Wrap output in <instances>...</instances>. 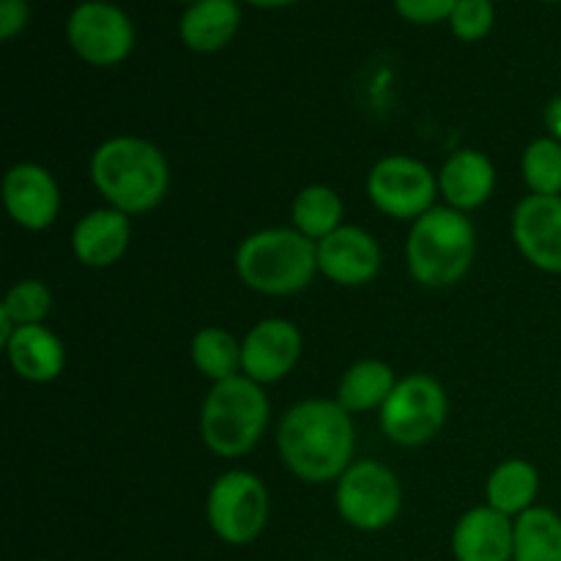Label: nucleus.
Instances as JSON below:
<instances>
[{"label": "nucleus", "instance_id": "nucleus-1", "mask_svg": "<svg viewBox=\"0 0 561 561\" xmlns=\"http://www.w3.org/2000/svg\"><path fill=\"white\" fill-rule=\"evenodd\" d=\"M277 449L296 480L307 485L337 482L354 463V422L337 400H301L279 422Z\"/></svg>", "mask_w": 561, "mask_h": 561}, {"label": "nucleus", "instance_id": "nucleus-33", "mask_svg": "<svg viewBox=\"0 0 561 561\" xmlns=\"http://www.w3.org/2000/svg\"><path fill=\"white\" fill-rule=\"evenodd\" d=\"M542 3H561V0H542Z\"/></svg>", "mask_w": 561, "mask_h": 561}, {"label": "nucleus", "instance_id": "nucleus-8", "mask_svg": "<svg viewBox=\"0 0 561 561\" xmlns=\"http://www.w3.org/2000/svg\"><path fill=\"white\" fill-rule=\"evenodd\" d=\"M334 485V504L351 529L381 531L398 520L403 488L389 466L378 460H354Z\"/></svg>", "mask_w": 561, "mask_h": 561}, {"label": "nucleus", "instance_id": "nucleus-2", "mask_svg": "<svg viewBox=\"0 0 561 561\" xmlns=\"http://www.w3.org/2000/svg\"><path fill=\"white\" fill-rule=\"evenodd\" d=\"M88 173L104 203L129 217L153 211L170 192L168 157L146 137L115 135L99 142Z\"/></svg>", "mask_w": 561, "mask_h": 561}, {"label": "nucleus", "instance_id": "nucleus-15", "mask_svg": "<svg viewBox=\"0 0 561 561\" xmlns=\"http://www.w3.org/2000/svg\"><path fill=\"white\" fill-rule=\"evenodd\" d=\"M131 217L113 206L93 208L71 230V252L88 268H110L129 252Z\"/></svg>", "mask_w": 561, "mask_h": 561}, {"label": "nucleus", "instance_id": "nucleus-24", "mask_svg": "<svg viewBox=\"0 0 561 561\" xmlns=\"http://www.w3.org/2000/svg\"><path fill=\"white\" fill-rule=\"evenodd\" d=\"M190 359L211 383L241 376V343L222 327H203L192 337Z\"/></svg>", "mask_w": 561, "mask_h": 561}, {"label": "nucleus", "instance_id": "nucleus-4", "mask_svg": "<svg viewBox=\"0 0 561 561\" xmlns=\"http://www.w3.org/2000/svg\"><path fill=\"white\" fill-rule=\"evenodd\" d=\"M233 266L255 294L294 296L316 279L318 247L296 228H263L241 241Z\"/></svg>", "mask_w": 561, "mask_h": 561}, {"label": "nucleus", "instance_id": "nucleus-22", "mask_svg": "<svg viewBox=\"0 0 561 561\" xmlns=\"http://www.w3.org/2000/svg\"><path fill=\"white\" fill-rule=\"evenodd\" d=\"M343 197L327 184H310L296 192L290 203V219L294 228L310 241H321L332 236L334 230L343 228Z\"/></svg>", "mask_w": 561, "mask_h": 561}, {"label": "nucleus", "instance_id": "nucleus-3", "mask_svg": "<svg viewBox=\"0 0 561 561\" xmlns=\"http://www.w3.org/2000/svg\"><path fill=\"white\" fill-rule=\"evenodd\" d=\"M477 257V228L469 214L433 206L411 222L405 239V266L422 288H453L469 274Z\"/></svg>", "mask_w": 561, "mask_h": 561}, {"label": "nucleus", "instance_id": "nucleus-5", "mask_svg": "<svg viewBox=\"0 0 561 561\" xmlns=\"http://www.w3.org/2000/svg\"><path fill=\"white\" fill-rule=\"evenodd\" d=\"M266 392L247 376L211 383L201 409L203 444L217 458H241L252 453L268 425Z\"/></svg>", "mask_w": 561, "mask_h": 561}, {"label": "nucleus", "instance_id": "nucleus-28", "mask_svg": "<svg viewBox=\"0 0 561 561\" xmlns=\"http://www.w3.org/2000/svg\"><path fill=\"white\" fill-rule=\"evenodd\" d=\"M394 11L411 25H436L449 22L458 0H392Z\"/></svg>", "mask_w": 561, "mask_h": 561}, {"label": "nucleus", "instance_id": "nucleus-16", "mask_svg": "<svg viewBox=\"0 0 561 561\" xmlns=\"http://www.w3.org/2000/svg\"><path fill=\"white\" fill-rule=\"evenodd\" d=\"M515 518L480 504L460 515L453 529L455 561H513Z\"/></svg>", "mask_w": 561, "mask_h": 561}, {"label": "nucleus", "instance_id": "nucleus-19", "mask_svg": "<svg viewBox=\"0 0 561 561\" xmlns=\"http://www.w3.org/2000/svg\"><path fill=\"white\" fill-rule=\"evenodd\" d=\"M11 370L31 383H53L66 367V345L44 323L20 327L5 345Z\"/></svg>", "mask_w": 561, "mask_h": 561}, {"label": "nucleus", "instance_id": "nucleus-9", "mask_svg": "<svg viewBox=\"0 0 561 561\" xmlns=\"http://www.w3.org/2000/svg\"><path fill=\"white\" fill-rule=\"evenodd\" d=\"M66 42L88 66L113 69L135 53V22L110 0H82L66 20Z\"/></svg>", "mask_w": 561, "mask_h": 561}, {"label": "nucleus", "instance_id": "nucleus-25", "mask_svg": "<svg viewBox=\"0 0 561 561\" xmlns=\"http://www.w3.org/2000/svg\"><path fill=\"white\" fill-rule=\"evenodd\" d=\"M520 173L531 195H561V142L537 137L526 146Z\"/></svg>", "mask_w": 561, "mask_h": 561}, {"label": "nucleus", "instance_id": "nucleus-13", "mask_svg": "<svg viewBox=\"0 0 561 561\" xmlns=\"http://www.w3.org/2000/svg\"><path fill=\"white\" fill-rule=\"evenodd\" d=\"M318 274L340 288H362L381 272L383 252L376 236L359 225H343L318 241Z\"/></svg>", "mask_w": 561, "mask_h": 561}, {"label": "nucleus", "instance_id": "nucleus-31", "mask_svg": "<svg viewBox=\"0 0 561 561\" xmlns=\"http://www.w3.org/2000/svg\"><path fill=\"white\" fill-rule=\"evenodd\" d=\"M241 3L257 5V9H285V5H294L299 0H241Z\"/></svg>", "mask_w": 561, "mask_h": 561}, {"label": "nucleus", "instance_id": "nucleus-26", "mask_svg": "<svg viewBox=\"0 0 561 561\" xmlns=\"http://www.w3.org/2000/svg\"><path fill=\"white\" fill-rule=\"evenodd\" d=\"M0 312L16 329L36 327V323L47 321V316L53 312V290L42 279H20L5 290Z\"/></svg>", "mask_w": 561, "mask_h": 561}, {"label": "nucleus", "instance_id": "nucleus-20", "mask_svg": "<svg viewBox=\"0 0 561 561\" xmlns=\"http://www.w3.org/2000/svg\"><path fill=\"white\" fill-rule=\"evenodd\" d=\"M537 493H540V471L524 458H510L499 463L485 482V504L507 518H518L526 510L535 507Z\"/></svg>", "mask_w": 561, "mask_h": 561}, {"label": "nucleus", "instance_id": "nucleus-21", "mask_svg": "<svg viewBox=\"0 0 561 561\" xmlns=\"http://www.w3.org/2000/svg\"><path fill=\"white\" fill-rule=\"evenodd\" d=\"M400 378H394V370L381 359H359L343 373L337 383V403L354 414L383 409L392 389L398 387Z\"/></svg>", "mask_w": 561, "mask_h": 561}, {"label": "nucleus", "instance_id": "nucleus-12", "mask_svg": "<svg viewBox=\"0 0 561 561\" xmlns=\"http://www.w3.org/2000/svg\"><path fill=\"white\" fill-rule=\"evenodd\" d=\"M3 206L11 222L42 233L60 217V186L38 162H16L3 175Z\"/></svg>", "mask_w": 561, "mask_h": 561}, {"label": "nucleus", "instance_id": "nucleus-17", "mask_svg": "<svg viewBox=\"0 0 561 561\" xmlns=\"http://www.w3.org/2000/svg\"><path fill=\"white\" fill-rule=\"evenodd\" d=\"M496 190V168L477 148H460L438 170V192L444 206L469 214L485 206Z\"/></svg>", "mask_w": 561, "mask_h": 561}, {"label": "nucleus", "instance_id": "nucleus-23", "mask_svg": "<svg viewBox=\"0 0 561 561\" xmlns=\"http://www.w3.org/2000/svg\"><path fill=\"white\" fill-rule=\"evenodd\" d=\"M513 561H561V515L537 504L518 515Z\"/></svg>", "mask_w": 561, "mask_h": 561}, {"label": "nucleus", "instance_id": "nucleus-11", "mask_svg": "<svg viewBox=\"0 0 561 561\" xmlns=\"http://www.w3.org/2000/svg\"><path fill=\"white\" fill-rule=\"evenodd\" d=\"M305 337L288 318H263L241 340V376L261 387L283 381L299 365Z\"/></svg>", "mask_w": 561, "mask_h": 561}, {"label": "nucleus", "instance_id": "nucleus-29", "mask_svg": "<svg viewBox=\"0 0 561 561\" xmlns=\"http://www.w3.org/2000/svg\"><path fill=\"white\" fill-rule=\"evenodd\" d=\"M31 22V3L27 0H0V38L11 42L20 36Z\"/></svg>", "mask_w": 561, "mask_h": 561}, {"label": "nucleus", "instance_id": "nucleus-32", "mask_svg": "<svg viewBox=\"0 0 561 561\" xmlns=\"http://www.w3.org/2000/svg\"><path fill=\"white\" fill-rule=\"evenodd\" d=\"M173 3H184V5H190V3H197V0H173Z\"/></svg>", "mask_w": 561, "mask_h": 561}, {"label": "nucleus", "instance_id": "nucleus-27", "mask_svg": "<svg viewBox=\"0 0 561 561\" xmlns=\"http://www.w3.org/2000/svg\"><path fill=\"white\" fill-rule=\"evenodd\" d=\"M493 22H496L493 0H458L449 16V31L458 42H482L493 31Z\"/></svg>", "mask_w": 561, "mask_h": 561}, {"label": "nucleus", "instance_id": "nucleus-7", "mask_svg": "<svg viewBox=\"0 0 561 561\" xmlns=\"http://www.w3.org/2000/svg\"><path fill=\"white\" fill-rule=\"evenodd\" d=\"M449 416V398L442 381L427 373L400 378L383 403L381 433L398 447H422L442 433Z\"/></svg>", "mask_w": 561, "mask_h": 561}, {"label": "nucleus", "instance_id": "nucleus-18", "mask_svg": "<svg viewBox=\"0 0 561 561\" xmlns=\"http://www.w3.org/2000/svg\"><path fill=\"white\" fill-rule=\"evenodd\" d=\"M241 27V0H197L184 9L179 36L186 49L214 55L228 47Z\"/></svg>", "mask_w": 561, "mask_h": 561}, {"label": "nucleus", "instance_id": "nucleus-14", "mask_svg": "<svg viewBox=\"0 0 561 561\" xmlns=\"http://www.w3.org/2000/svg\"><path fill=\"white\" fill-rule=\"evenodd\" d=\"M513 241L546 274H561V195H526L513 211Z\"/></svg>", "mask_w": 561, "mask_h": 561}, {"label": "nucleus", "instance_id": "nucleus-10", "mask_svg": "<svg viewBox=\"0 0 561 561\" xmlns=\"http://www.w3.org/2000/svg\"><path fill=\"white\" fill-rule=\"evenodd\" d=\"M365 190L378 211L392 219L414 222L436 206L438 175L422 159L392 153L373 164Z\"/></svg>", "mask_w": 561, "mask_h": 561}, {"label": "nucleus", "instance_id": "nucleus-6", "mask_svg": "<svg viewBox=\"0 0 561 561\" xmlns=\"http://www.w3.org/2000/svg\"><path fill=\"white\" fill-rule=\"evenodd\" d=\"M208 529L228 546H250L268 524V491L252 471L233 469L214 480L206 496Z\"/></svg>", "mask_w": 561, "mask_h": 561}, {"label": "nucleus", "instance_id": "nucleus-30", "mask_svg": "<svg viewBox=\"0 0 561 561\" xmlns=\"http://www.w3.org/2000/svg\"><path fill=\"white\" fill-rule=\"evenodd\" d=\"M546 126H548V137L561 142V96L551 99L546 104Z\"/></svg>", "mask_w": 561, "mask_h": 561}]
</instances>
